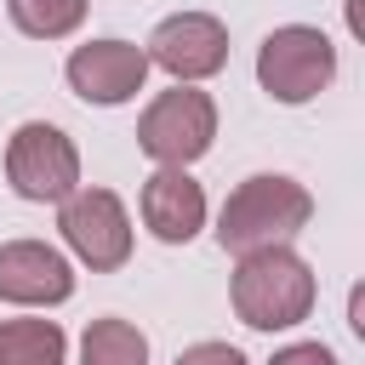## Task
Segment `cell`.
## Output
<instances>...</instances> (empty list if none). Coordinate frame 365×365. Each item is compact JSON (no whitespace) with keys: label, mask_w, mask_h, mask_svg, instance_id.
Returning <instances> with one entry per match:
<instances>
[{"label":"cell","mask_w":365,"mask_h":365,"mask_svg":"<svg viewBox=\"0 0 365 365\" xmlns=\"http://www.w3.org/2000/svg\"><path fill=\"white\" fill-rule=\"evenodd\" d=\"M314 217V194L297 182V177H279V171H257L245 177L228 200H222V217H217V245L245 257V251H268V245H291Z\"/></svg>","instance_id":"1"},{"label":"cell","mask_w":365,"mask_h":365,"mask_svg":"<svg viewBox=\"0 0 365 365\" xmlns=\"http://www.w3.org/2000/svg\"><path fill=\"white\" fill-rule=\"evenodd\" d=\"M228 297L251 331H291L314 314V268L291 245L245 251L234 279H228Z\"/></svg>","instance_id":"2"},{"label":"cell","mask_w":365,"mask_h":365,"mask_svg":"<svg viewBox=\"0 0 365 365\" xmlns=\"http://www.w3.org/2000/svg\"><path fill=\"white\" fill-rule=\"evenodd\" d=\"M257 80L274 103H308L336 80V46L325 29L285 23L257 46Z\"/></svg>","instance_id":"3"},{"label":"cell","mask_w":365,"mask_h":365,"mask_svg":"<svg viewBox=\"0 0 365 365\" xmlns=\"http://www.w3.org/2000/svg\"><path fill=\"white\" fill-rule=\"evenodd\" d=\"M217 137V103L200 91V86H171L160 91L143 120H137V148L154 160V165H194Z\"/></svg>","instance_id":"4"},{"label":"cell","mask_w":365,"mask_h":365,"mask_svg":"<svg viewBox=\"0 0 365 365\" xmlns=\"http://www.w3.org/2000/svg\"><path fill=\"white\" fill-rule=\"evenodd\" d=\"M6 182L34 205H63L80 188V148L51 120H23L6 143Z\"/></svg>","instance_id":"5"},{"label":"cell","mask_w":365,"mask_h":365,"mask_svg":"<svg viewBox=\"0 0 365 365\" xmlns=\"http://www.w3.org/2000/svg\"><path fill=\"white\" fill-rule=\"evenodd\" d=\"M57 228L91 274H114L131 257V217L114 188H74L57 205Z\"/></svg>","instance_id":"6"},{"label":"cell","mask_w":365,"mask_h":365,"mask_svg":"<svg viewBox=\"0 0 365 365\" xmlns=\"http://www.w3.org/2000/svg\"><path fill=\"white\" fill-rule=\"evenodd\" d=\"M143 51H148V68H165L177 86H194L228 63V29L211 11H171L154 23Z\"/></svg>","instance_id":"7"},{"label":"cell","mask_w":365,"mask_h":365,"mask_svg":"<svg viewBox=\"0 0 365 365\" xmlns=\"http://www.w3.org/2000/svg\"><path fill=\"white\" fill-rule=\"evenodd\" d=\"M68 86L74 97L97 103V108H114V103H131L148 80V51L131 46V40H86L68 51Z\"/></svg>","instance_id":"8"},{"label":"cell","mask_w":365,"mask_h":365,"mask_svg":"<svg viewBox=\"0 0 365 365\" xmlns=\"http://www.w3.org/2000/svg\"><path fill=\"white\" fill-rule=\"evenodd\" d=\"M74 297V268L46 240H6L0 245V302L17 308H57Z\"/></svg>","instance_id":"9"},{"label":"cell","mask_w":365,"mask_h":365,"mask_svg":"<svg viewBox=\"0 0 365 365\" xmlns=\"http://www.w3.org/2000/svg\"><path fill=\"white\" fill-rule=\"evenodd\" d=\"M143 222L154 240L165 245H188L205 228V188L182 171V165H160L143 182Z\"/></svg>","instance_id":"10"},{"label":"cell","mask_w":365,"mask_h":365,"mask_svg":"<svg viewBox=\"0 0 365 365\" xmlns=\"http://www.w3.org/2000/svg\"><path fill=\"white\" fill-rule=\"evenodd\" d=\"M0 365H68L57 319H0Z\"/></svg>","instance_id":"11"},{"label":"cell","mask_w":365,"mask_h":365,"mask_svg":"<svg viewBox=\"0 0 365 365\" xmlns=\"http://www.w3.org/2000/svg\"><path fill=\"white\" fill-rule=\"evenodd\" d=\"M80 365H148V336L131 319H91L80 336Z\"/></svg>","instance_id":"12"},{"label":"cell","mask_w":365,"mask_h":365,"mask_svg":"<svg viewBox=\"0 0 365 365\" xmlns=\"http://www.w3.org/2000/svg\"><path fill=\"white\" fill-rule=\"evenodd\" d=\"M6 11L29 40H63L86 23V0H6Z\"/></svg>","instance_id":"13"},{"label":"cell","mask_w":365,"mask_h":365,"mask_svg":"<svg viewBox=\"0 0 365 365\" xmlns=\"http://www.w3.org/2000/svg\"><path fill=\"white\" fill-rule=\"evenodd\" d=\"M177 365H245V354L228 348V342H194V348L177 354Z\"/></svg>","instance_id":"14"},{"label":"cell","mask_w":365,"mask_h":365,"mask_svg":"<svg viewBox=\"0 0 365 365\" xmlns=\"http://www.w3.org/2000/svg\"><path fill=\"white\" fill-rule=\"evenodd\" d=\"M268 365H342L325 342H291V348H279Z\"/></svg>","instance_id":"15"}]
</instances>
